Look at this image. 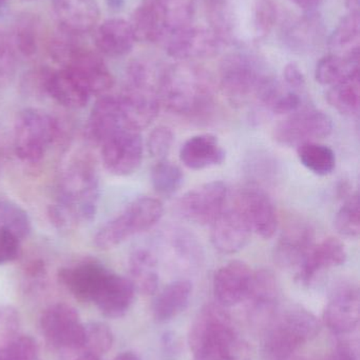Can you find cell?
<instances>
[{
  "mask_svg": "<svg viewBox=\"0 0 360 360\" xmlns=\"http://www.w3.org/2000/svg\"><path fill=\"white\" fill-rule=\"evenodd\" d=\"M99 181L97 167L87 156H78L63 171L57 200L49 207L51 222L67 229L77 222L92 221L97 215Z\"/></svg>",
  "mask_w": 360,
  "mask_h": 360,
  "instance_id": "cell-1",
  "label": "cell"
},
{
  "mask_svg": "<svg viewBox=\"0 0 360 360\" xmlns=\"http://www.w3.org/2000/svg\"><path fill=\"white\" fill-rule=\"evenodd\" d=\"M204 4L211 29L224 42L261 39L276 21L273 0H204Z\"/></svg>",
  "mask_w": 360,
  "mask_h": 360,
  "instance_id": "cell-2",
  "label": "cell"
},
{
  "mask_svg": "<svg viewBox=\"0 0 360 360\" xmlns=\"http://www.w3.org/2000/svg\"><path fill=\"white\" fill-rule=\"evenodd\" d=\"M158 93L165 109L190 120L207 117L215 107L211 78L204 70L187 63L165 69L159 77Z\"/></svg>",
  "mask_w": 360,
  "mask_h": 360,
  "instance_id": "cell-3",
  "label": "cell"
},
{
  "mask_svg": "<svg viewBox=\"0 0 360 360\" xmlns=\"http://www.w3.org/2000/svg\"><path fill=\"white\" fill-rule=\"evenodd\" d=\"M194 360H249L247 345L241 340L232 317L219 304L199 311L188 336Z\"/></svg>",
  "mask_w": 360,
  "mask_h": 360,
  "instance_id": "cell-4",
  "label": "cell"
},
{
  "mask_svg": "<svg viewBox=\"0 0 360 360\" xmlns=\"http://www.w3.org/2000/svg\"><path fill=\"white\" fill-rule=\"evenodd\" d=\"M78 37L80 36L61 30L49 42L51 58L61 65V69L75 74L84 82L91 96L107 94L113 88V75L101 53L82 44Z\"/></svg>",
  "mask_w": 360,
  "mask_h": 360,
  "instance_id": "cell-5",
  "label": "cell"
},
{
  "mask_svg": "<svg viewBox=\"0 0 360 360\" xmlns=\"http://www.w3.org/2000/svg\"><path fill=\"white\" fill-rule=\"evenodd\" d=\"M159 77L145 61L135 60L128 65L126 84L118 96L120 115L127 128L141 132L158 117L162 107L158 93Z\"/></svg>",
  "mask_w": 360,
  "mask_h": 360,
  "instance_id": "cell-6",
  "label": "cell"
},
{
  "mask_svg": "<svg viewBox=\"0 0 360 360\" xmlns=\"http://www.w3.org/2000/svg\"><path fill=\"white\" fill-rule=\"evenodd\" d=\"M319 331L316 317L300 307L276 313L266 327L264 352L271 360H289Z\"/></svg>",
  "mask_w": 360,
  "mask_h": 360,
  "instance_id": "cell-7",
  "label": "cell"
},
{
  "mask_svg": "<svg viewBox=\"0 0 360 360\" xmlns=\"http://www.w3.org/2000/svg\"><path fill=\"white\" fill-rule=\"evenodd\" d=\"M163 214L164 207L159 199L139 197L97 231L95 245L105 251L114 249L130 237L154 228L162 219Z\"/></svg>",
  "mask_w": 360,
  "mask_h": 360,
  "instance_id": "cell-8",
  "label": "cell"
},
{
  "mask_svg": "<svg viewBox=\"0 0 360 360\" xmlns=\"http://www.w3.org/2000/svg\"><path fill=\"white\" fill-rule=\"evenodd\" d=\"M59 124L53 116L39 109L23 110L14 124V150L25 164H37L59 135Z\"/></svg>",
  "mask_w": 360,
  "mask_h": 360,
  "instance_id": "cell-9",
  "label": "cell"
},
{
  "mask_svg": "<svg viewBox=\"0 0 360 360\" xmlns=\"http://www.w3.org/2000/svg\"><path fill=\"white\" fill-rule=\"evenodd\" d=\"M85 323L77 311L65 302L49 306L40 317V330L48 346L63 360H73L80 350Z\"/></svg>",
  "mask_w": 360,
  "mask_h": 360,
  "instance_id": "cell-10",
  "label": "cell"
},
{
  "mask_svg": "<svg viewBox=\"0 0 360 360\" xmlns=\"http://www.w3.org/2000/svg\"><path fill=\"white\" fill-rule=\"evenodd\" d=\"M264 75L254 57L234 53L226 56L220 65V88L232 105L241 107L251 96H255Z\"/></svg>",
  "mask_w": 360,
  "mask_h": 360,
  "instance_id": "cell-11",
  "label": "cell"
},
{
  "mask_svg": "<svg viewBox=\"0 0 360 360\" xmlns=\"http://www.w3.org/2000/svg\"><path fill=\"white\" fill-rule=\"evenodd\" d=\"M99 147L106 170L116 176L133 174L143 162L144 143L139 131L120 127Z\"/></svg>",
  "mask_w": 360,
  "mask_h": 360,
  "instance_id": "cell-12",
  "label": "cell"
},
{
  "mask_svg": "<svg viewBox=\"0 0 360 360\" xmlns=\"http://www.w3.org/2000/svg\"><path fill=\"white\" fill-rule=\"evenodd\" d=\"M333 128V120L325 112L302 108L275 127L274 139L285 147H299L330 136Z\"/></svg>",
  "mask_w": 360,
  "mask_h": 360,
  "instance_id": "cell-13",
  "label": "cell"
},
{
  "mask_svg": "<svg viewBox=\"0 0 360 360\" xmlns=\"http://www.w3.org/2000/svg\"><path fill=\"white\" fill-rule=\"evenodd\" d=\"M228 188L222 181L201 184L183 195L178 211L184 219L200 226H211L228 207Z\"/></svg>",
  "mask_w": 360,
  "mask_h": 360,
  "instance_id": "cell-14",
  "label": "cell"
},
{
  "mask_svg": "<svg viewBox=\"0 0 360 360\" xmlns=\"http://www.w3.org/2000/svg\"><path fill=\"white\" fill-rule=\"evenodd\" d=\"M359 319V288L351 283L336 288L323 312V321L327 327L337 335H347L357 329Z\"/></svg>",
  "mask_w": 360,
  "mask_h": 360,
  "instance_id": "cell-15",
  "label": "cell"
},
{
  "mask_svg": "<svg viewBox=\"0 0 360 360\" xmlns=\"http://www.w3.org/2000/svg\"><path fill=\"white\" fill-rule=\"evenodd\" d=\"M166 39L167 53L179 60L215 56L222 42L211 27H194L192 25L170 34Z\"/></svg>",
  "mask_w": 360,
  "mask_h": 360,
  "instance_id": "cell-16",
  "label": "cell"
},
{
  "mask_svg": "<svg viewBox=\"0 0 360 360\" xmlns=\"http://www.w3.org/2000/svg\"><path fill=\"white\" fill-rule=\"evenodd\" d=\"M211 226V243L222 254L241 251L249 243L253 233L247 216L237 202L234 207H226Z\"/></svg>",
  "mask_w": 360,
  "mask_h": 360,
  "instance_id": "cell-17",
  "label": "cell"
},
{
  "mask_svg": "<svg viewBox=\"0 0 360 360\" xmlns=\"http://www.w3.org/2000/svg\"><path fill=\"white\" fill-rule=\"evenodd\" d=\"M236 202L249 220L252 231L263 239L276 234L278 217L274 203L259 186L249 184L237 195Z\"/></svg>",
  "mask_w": 360,
  "mask_h": 360,
  "instance_id": "cell-18",
  "label": "cell"
},
{
  "mask_svg": "<svg viewBox=\"0 0 360 360\" xmlns=\"http://www.w3.org/2000/svg\"><path fill=\"white\" fill-rule=\"evenodd\" d=\"M314 245L315 230L312 224L304 220L291 222L275 245V262L280 268L298 270Z\"/></svg>",
  "mask_w": 360,
  "mask_h": 360,
  "instance_id": "cell-19",
  "label": "cell"
},
{
  "mask_svg": "<svg viewBox=\"0 0 360 360\" xmlns=\"http://www.w3.org/2000/svg\"><path fill=\"white\" fill-rule=\"evenodd\" d=\"M40 86L53 101L67 109H82L90 101L84 82L69 70H42Z\"/></svg>",
  "mask_w": 360,
  "mask_h": 360,
  "instance_id": "cell-20",
  "label": "cell"
},
{
  "mask_svg": "<svg viewBox=\"0 0 360 360\" xmlns=\"http://www.w3.org/2000/svg\"><path fill=\"white\" fill-rule=\"evenodd\" d=\"M109 271L97 260H82L59 270L58 281L76 300L92 302Z\"/></svg>",
  "mask_w": 360,
  "mask_h": 360,
  "instance_id": "cell-21",
  "label": "cell"
},
{
  "mask_svg": "<svg viewBox=\"0 0 360 360\" xmlns=\"http://www.w3.org/2000/svg\"><path fill=\"white\" fill-rule=\"evenodd\" d=\"M279 288L274 273L270 270L254 272L251 288L244 302L247 314L253 323L268 325L276 314Z\"/></svg>",
  "mask_w": 360,
  "mask_h": 360,
  "instance_id": "cell-22",
  "label": "cell"
},
{
  "mask_svg": "<svg viewBox=\"0 0 360 360\" xmlns=\"http://www.w3.org/2000/svg\"><path fill=\"white\" fill-rule=\"evenodd\" d=\"M254 272L245 262L232 260L224 264L213 277V293L218 304L232 307L244 302Z\"/></svg>",
  "mask_w": 360,
  "mask_h": 360,
  "instance_id": "cell-23",
  "label": "cell"
},
{
  "mask_svg": "<svg viewBox=\"0 0 360 360\" xmlns=\"http://www.w3.org/2000/svg\"><path fill=\"white\" fill-rule=\"evenodd\" d=\"M61 31L75 36L94 31L101 11L97 0H52Z\"/></svg>",
  "mask_w": 360,
  "mask_h": 360,
  "instance_id": "cell-24",
  "label": "cell"
},
{
  "mask_svg": "<svg viewBox=\"0 0 360 360\" xmlns=\"http://www.w3.org/2000/svg\"><path fill=\"white\" fill-rule=\"evenodd\" d=\"M346 248L340 239L329 237L311 248L308 255L296 273V278L304 285H310L319 274L347 262Z\"/></svg>",
  "mask_w": 360,
  "mask_h": 360,
  "instance_id": "cell-25",
  "label": "cell"
},
{
  "mask_svg": "<svg viewBox=\"0 0 360 360\" xmlns=\"http://www.w3.org/2000/svg\"><path fill=\"white\" fill-rule=\"evenodd\" d=\"M135 292L130 279L109 271L92 302L106 317L120 319L132 306Z\"/></svg>",
  "mask_w": 360,
  "mask_h": 360,
  "instance_id": "cell-26",
  "label": "cell"
},
{
  "mask_svg": "<svg viewBox=\"0 0 360 360\" xmlns=\"http://www.w3.org/2000/svg\"><path fill=\"white\" fill-rule=\"evenodd\" d=\"M137 39L130 22L122 18H111L95 27L97 50L105 56L120 58L132 51Z\"/></svg>",
  "mask_w": 360,
  "mask_h": 360,
  "instance_id": "cell-27",
  "label": "cell"
},
{
  "mask_svg": "<svg viewBox=\"0 0 360 360\" xmlns=\"http://www.w3.org/2000/svg\"><path fill=\"white\" fill-rule=\"evenodd\" d=\"M225 158V150L211 134L190 137L180 149V160L190 170L202 171L220 166Z\"/></svg>",
  "mask_w": 360,
  "mask_h": 360,
  "instance_id": "cell-28",
  "label": "cell"
},
{
  "mask_svg": "<svg viewBox=\"0 0 360 360\" xmlns=\"http://www.w3.org/2000/svg\"><path fill=\"white\" fill-rule=\"evenodd\" d=\"M125 126L120 115L118 96L101 95L91 110L86 124L87 139L93 145L101 143L120 127Z\"/></svg>",
  "mask_w": 360,
  "mask_h": 360,
  "instance_id": "cell-29",
  "label": "cell"
},
{
  "mask_svg": "<svg viewBox=\"0 0 360 360\" xmlns=\"http://www.w3.org/2000/svg\"><path fill=\"white\" fill-rule=\"evenodd\" d=\"M165 0H142L131 21L137 41L154 44L166 37L164 21Z\"/></svg>",
  "mask_w": 360,
  "mask_h": 360,
  "instance_id": "cell-30",
  "label": "cell"
},
{
  "mask_svg": "<svg viewBox=\"0 0 360 360\" xmlns=\"http://www.w3.org/2000/svg\"><path fill=\"white\" fill-rule=\"evenodd\" d=\"M325 36L323 19L315 12H306L304 16L283 32L285 44L294 51H311L319 46Z\"/></svg>",
  "mask_w": 360,
  "mask_h": 360,
  "instance_id": "cell-31",
  "label": "cell"
},
{
  "mask_svg": "<svg viewBox=\"0 0 360 360\" xmlns=\"http://www.w3.org/2000/svg\"><path fill=\"white\" fill-rule=\"evenodd\" d=\"M192 285L190 281H173L162 290L154 300L152 313L158 323H166L185 311L192 297Z\"/></svg>",
  "mask_w": 360,
  "mask_h": 360,
  "instance_id": "cell-32",
  "label": "cell"
},
{
  "mask_svg": "<svg viewBox=\"0 0 360 360\" xmlns=\"http://www.w3.org/2000/svg\"><path fill=\"white\" fill-rule=\"evenodd\" d=\"M131 283L144 295H152L159 287L158 259L147 249H137L129 257Z\"/></svg>",
  "mask_w": 360,
  "mask_h": 360,
  "instance_id": "cell-33",
  "label": "cell"
},
{
  "mask_svg": "<svg viewBox=\"0 0 360 360\" xmlns=\"http://www.w3.org/2000/svg\"><path fill=\"white\" fill-rule=\"evenodd\" d=\"M359 12H350L340 21L329 40L333 54L340 56H359Z\"/></svg>",
  "mask_w": 360,
  "mask_h": 360,
  "instance_id": "cell-34",
  "label": "cell"
},
{
  "mask_svg": "<svg viewBox=\"0 0 360 360\" xmlns=\"http://www.w3.org/2000/svg\"><path fill=\"white\" fill-rule=\"evenodd\" d=\"M330 105L342 115L354 116L359 113L360 105L359 72L330 86L327 95Z\"/></svg>",
  "mask_w": 360,
  "mask_h": 360,
  "instance_id": "cell-35",
  "label": "cell"
},
{
  "mask_svg": "<svg viewBox=\"0 0 360 360\" xmlns=\"http://www.w3.org/2000/svg\"><path fill=\"white\" fill-rule=\"evenodd\" d=\"M356 72H359V56H340L332 53L318 61L315 78L323 86H332Z\"/></svg>",
  "mask_w": 360,
  "mask_h": 360,
  "instance_id": "cell-36",
  "label": "cell"
},
{
  "mask_svg": "<svg viewBox=\"0 0 360 360\" xmlns=\"http://www.w3.org/2000/svg\"><path fill=\"white\" fill-rule=\"evenodd\" d=\"M297 154L302 166L318 176H327L335 169V153L328 146L316 141L304 143L297 147Z\"/></svg>",
  "mask_w": 360,
  "mask_h": 360,
  "instance_id": "cell-37",
  "label": "cell"
},
{
  "mask_svg": "<svg viewBox=\"0 0 360 360\" xmlns=\"http://www.w3.org/2000/svg\"><path fill=\"white\" fill-rule=\"evenodd\" d=\"M112 345L113 333L109 326L99 321L85 323L82 345L73 360L85 355H92L101 359L112 348Z\"/></svg>",
  "mask_w": 360,
  "mask_h": 360,
  "instance_id": "cell-38",
  "label": "cell"
},
{
  "mask_svg": "<svg viewBox=\"0 0 360 360\" xmlns=\"http://www.w3.org/2000/svg\"><path fill=\"white\" fill-rule=\"evenodd\" d=\"M13 46L23 56L32 57L39 46V22L34 15L25 14L17 18L13 29Z\"/></svg>",
  "mask_w": 360,
  "mask_h": 360,
  "instance_id": "cell-39",
  "label": "cell"
},
{
  "mask_svg": "<svg viewBox=\"0 0 360 360\" xmlns=\"http://www.w3.org/2000/svg\"><path fill=\"white\" fill-rule=\"evenodd\" d=\"M168 245L171 255L181 266H194L200 264L202 248L187 231L173 230L169 235Z\"/></svg>",
  "mask_w": 360,
  "mask_h": 360,
  "instance_id": "cell-40",
  "label": "cell"
},
{
  "mask_svg": "<svg viewBox=\"0 0 360 360\" xmlns=\"http://www.w3.org/2000/svg\"><path fill=\"white\" fill-rule=\"evenodd\" d=\"M183 180V171L169 160H159L152 168V186L161 196L167 198L173 196L181 188Z\"/></svg>",
  "mask_w": 360,
  "mask_h": 360,
  "instance_id": "cell-41",
  "label": "cell"
},
{
  "mask_svg": "<svg viewBox=\"0 0 360 360\" xmlns=\"http://www.w3.org/2000/svg\"><path fill=\"white\" fill-rule=\"evenodd\" d=\"M197 0H165L164 21L166 37L192 25Z\"/></svg>",
  "mask_w": 360,
  "mask_h": 360,
  "instance_id": "cell-42",
  "label": "cell"
},
{
  "mask_svg": "<svg viewBox=\"0 0 360 360\" xmlns=\"http://www.w3.org/2000/svg\"><path fill=\"white\" fill-rule=\"evenodd\" d=\"M0 230L10 231L23 240L31 233V219L20 205L13 201L0 200Z\"/></svg>",
  "mask_w": 360,
  "mask_h": 360,
  "instance_id": "cell-43",
  "label": "cell"
},
{
  "mask_svg": "<svg viewBox=\"0 0 360 360\" xmlns=\"http://www.w3.org/2000/svg\"><path fill=\"white\" fill-rule=\"evenodd\" d=\"M336 231L349 238H357L360 234V205L359 193L350 195L338 210L334 220Z\"/></svg>",
  "mask_w": 360,
  "mask_h": 360,
  "instance_id": "cell-44",
  "label": "cell"
},
{
  "mask_svg": "<svg viewBox=\"0 0 360 360\" xmlns=\"http://www.w3.org/2000/svg\"><path fill=\"white\" fill-rule=\"evenodd\" d=\"M0 360H40L39 347L31 336L18 335L0 348Z\"/></svg>",
  "mask_w": 360,
  "mask_h": 360,
  "instance_id": "cell-45",
  "label": "cell"
},
{
  "mask_svg": "<svg viewBox=\"0 0 360 360\" xmlns=\"http://www.w3.org/2000/svg\"><path fill=\"white\" fill-rule=\"evenodd\" d=\"M175 136L167 127L160 126L154 129L148 137L147 147L150 155L158 160H166L173 147Z\"/></svg>",
  "mask_w": 360,
  "mask_h": 360,
  "instance_id": "cell-46",
  "label": "cell"
},
{
  "mask_svg": "<svg viewBox=\"0 0 360 360\" xmlns=\"http://www.w3.org/2000/svg\"><path fill=\"white\" fill-rule=\"evenodd\" d=\"M20 319L15 309L0 306V348L12 342L19 334Z\"/></svg>",
  "mask_w": 360,
  "mask_h": 360,
  "instance_id": "cell-47",
  "label": "cell"
},
{
  "mask_svg": "<svg viewBox=\"0 0 360 360\" xmlns=\"http://www.w3.org/2000/svg\"><path fill=\"white\" fill-rule=\"evenodd\" d=\"M16 50L12 40L0 31V82L8 79L16 69Z\"/></svg>",
  "mask_w": 360,
  "mask_h": 360,
  "instance_id": "cell-48",
  "label": "cell"
},
{
  "mask_svg": "<svg viewBox=\"0 0 360 360\" xmlns=\"http://www.w3.org/2000/svg\"><path fill=\"white\" fill-rule=\"evenodd\" d=\"M20 241L10 231L0 230V266L10 264L18 258Z\"/></svg>",
  "mask_w": 360,
  "mask_h": 360,
  "instance_id": "cell-49",
  "label": "cell"
},
{
  "mask_svg": "<svg viewBox=\"0 0 360 360\" xmlns=\"http://www.w3.org/2000/svg\"><path fill=\"white\" fill-rule=\"evenodd\" d=\"M302 108V98L296 91H287L273 105L271 111L277 115H291Z\"/></svg>",
  "mask_w": 360,
  "mask_h": 360,
  "instance_id": "cell-50",
  "label": "cell"
},
{
  "mask_svg": "<svg viewBox=\"0 0 360 360\" xmlns=\"http://www.w3.org/2000/svg\"><path fill=\"white\" fill-rule=\"evenodd\" d=\"M283 76H285L287 86H291L292 90L296 91V92L302 90L306 86V77L296 63H291L285 65Z\"/></svg>",
  "mask_w": 360,
  "mask_h": 360,
  "instance_id": "cell-51",
  "label": "cell"
},
{
  "mask_svg": "<svg viewBox=\"0 0 360 360\" xmlns=\"http://www.w3.org/2000/svg\"><path fill=\"white\" fill-rule=\"evenodd\" d=\"M327 360H359V351L354 342H340Z\"/></svg>",
  "mask_w": 360,
  "mask_h": 360,
  "instance_id": "cell-52",
  "label": "cell"
},
{
  "mask_svg": "<svg viewBox=\"0 0 360 360\" xmlns=\"http://www.w3.org/2000/svg\"><path fill=\"white\" fill-rule=\"evenodd\" d=\"M298 8L304 12H315L317 8L323 4V0H291Z\"/></svg>",
  "mask_w": 360,
  "mask_h": 360,
  "instance_id": "cell-53",
  "label": "cell"
},
{
  "mask_svg": "<svg viewBox=\"0 0 360 360\" xmlns=\"http://www.w3.org/2000/svg\"><path fill=\"white\" fill-rule=\"evenodd\" d=\"M108 8L114 12H118L125 6V0H106Z\"/></svg>",
  "mask_w": 360,
  "mask_h": 360,
  "instance_id": "cell-54",
  "label": "cell"
},
{
  "mask_svg": "<svg viewBox=\"0 0 360 360\" xmlns=\"http://www.w3.org/2000/svg\"><path fill=\"white\" fill-rule=\"evenodd\" d=\"M113 360H139L137 354L132 352H124L116 356Z\"/></svg>",
  "mask_w": 360,
  "mask_h": 360,
  "instance_id": "cell-55",
  "label": "cell"
},
{
  "mask_svg": "<svg viewBox=\"0 0 360 360\" xmlns=\"http://www.w3.org/2000/svg\"><path fill=\"white\" fill-rule=\"evenodd\" d=\"M347 6L350 12H359V0H347Z\"/></svg>",
  "mask_w": 360,
  "mask_h": 360,
  "instance_id": "cell-56",
  "label": "cell"
},
{
  "mask_svg": "<svg viewBox=\"0 0 360 360\" xmlns=\"http://www.w3.org/2000/svg\"><path fill=\"white\" fill-rule=\"evenodd\" d=\"M75 360H101L99 357L92 356V355H85V356L78 357Z\"/></svg>",
  "mask_w": 360,
  "mask_h": 360,
  "instance_id": "cell-57",
  "label": "cell"
},
{
  "mask_svg": "<svg viewBox=\"0 0 360 360\" xmlns=\"http://www.w3.org/2000/svg\"><path fill=\"white\" fill-rule=\"evenodd\" d=\"M6 1H8V0H0V8H2V6L6 4Z\"/></svg>",
  "mask_w": 360,
  "mask_h": 360,
  "instance_id": "cell-58",
  "label": "cell"
}]
</instances>
